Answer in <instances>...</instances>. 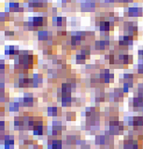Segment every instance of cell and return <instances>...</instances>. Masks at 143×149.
<instances>
[{"label": "cell", "instance_id": "obj_18", "mask_svg": "<svg viewBox=\"0 0 143 149\" xmlns=\"http://www.w3.org/2000/svg\"><path fill=\"white\" fill-rule=\"evenodd\" d=\"M8 29H10V25H8V23H5V22L0 21V32H5Z\"/></svg>", "mask_w": 143, "mask_h": 149}, {"label": "cell", "instance_id": "obj_14", "mask_svg": "<svg viewBox=\"0 0 143 149\" xmlns=\"http://www.w3.org/2000/svg\"><path fill=\"white\" fill-rule=\"evenodd\" d=\"M4 36H5V37H7V38H8V39H17V37H18L17 32L14 30H11V29H8V30L4 32Z\"/></svg>", "mask_w": 143, "mask_h": 149}, {"label": "cell", "instance_id": "obj_16", "mask_svg": "<svg viewBox=\"0 0 143 149\" xmlns=\"http://www.w3.org/2000/svg\"><path fill=\"white\" fill-rule=\"evenodd\" d=\"M72 102V99L69 95H63L62 97V104L64 106H69Z\"/></svg>", "mask_w": 143, "mask_h": 149}, {"label": "cell", "instance_id": "obj_11", "mask_svg": "<svg viewBox=\"0 0 143 149\" xmlns=\"http://www.w3.org/2000/svg\"><path fill=\"white\" fill-rule=\"evenodd\" d=\"M21 106H22V104L21 102L19 101H12V102H10V105H8V110L11 112H18L20 111L21 109Z\"/></svg>", "mask_w": 143, "mask_h": 149}, {"label": "cell", "instance_id": "obj_15", "mask_svg": "<svg viewBox=\"0 0 143 149\" xmlns=\"http://www.w3.org/2000/svg\"><path fill=\"white\" fill-rule=\"evenodd\" d=\"M11 100V96L8 91H3L0 93V102L1 104H5V102H8Z\"/></svg>", "mask_w": 143, "mask_h": 149}, {"label": "cell", "instance_id": "obj_1", "mask_svg": "<svg viewBox=\"0 0 143 149\" xmlns=\"http://www.w3.org/2000/svg\"><path fill=\"white\" fill-rule=\"evenodd\" d=\"M25 4L27 8L31 9L32 11L41 12L46 11L49 8L48 0H27Z\"/></svg>", "mask_w": 143, "mask_h": 149}, {"label": "cell", "instance_id": "obj_4", "mask_svg": "<svg viewBox=\"0 0 143 149\" xmlns=\"http://www.w3.org/2000/svg\"><path fill=\"white\" fill-rule=\"evenodd\" d=\"M20 49L18 46L15 45H8L5 47L4 49V53L6 56H8V59H13L14 60L18 55L20 54Z\"/></svg>", "mask_w": 143, "mask_h": 149}, {"label": "cell", "instance_id": "obj_21", "mask_svg": "<svg viewBox=\"0 0 143 149\" xmlns=\"http://www.w3.org/2000/svg\"><path fill=\"white\" fill-rule=\"evenodd\" d=\"M0 12H1V2H0Z\"/></svg>", "mask_w": 143, "mask_h": 149}, {"label": "cell", "instance_id": "obj_6", "mask_svg": "<svg viewBox=\"0 0 143 149\" xmlns=\"http://www.w3.org/2000/svg\"><path fill=\"white\" fill-rule=\"evenodd\" d=\"M38 38L40 42H49L53 38V32L48 30H39L38 33Z\"/></svg>", "mask_w": 143, "mask_h": 149}, {"label": "cell", "instance_id": "obj_13", "mask_svg": "<svg viewBox=\"0 0 143 149\" xmlns=\"http://www.w3.org/2000/svg\"><path fill=\"white\" fill-rule=\"evenodd\" d=\"M61 113V109L58 106H49L48 107V114L49 116H59V114Z\"/></svg>", "mask_w": 143, "mask_h": 149}, {"label": "cell", "instance_id": "obj_17", "mask_svg": "<svg viewBox=\"0 0 143 149\" xmlns=\"http://www.w3.org/2000/svg\"><path fill=\"white\" fill-rule=\"evenodd\" d=\"M141 14V8H129V15L130 16H139Z\"/></svg>", "mask_w": 143, "mask_h": 149}, {"label": "cell", "instance_id": "obj_10", "mask_svg": "<svg viewBox=\"0 0 143 149\" xmlns=\"http://www.w3.org/2000/svg\"><path fill=\"white\" fill-rule=\"evenodd\" d=\"M61 149L62 148V141L60 139H53L49 142V149Z\"/></svg>", "mask_w": 143, "mask_h": 149}, {"label": "cell", "instance_id": "obj_7", "mask_svg": "<svg viewBox=\"0 0 143 149\" xmlns=\"http://www.w3.org/2000/svg\"><path fill=\"white\" fill-rule=\"evenodd\" d=\"M14 20H15V16L13 13L8 11V10H4V11L0 12V21L1 22L10 24L11 22H14Z\"/></svg>", "mask_w": 143, "mask_h": 149}, {"label": "cell", "instance_id": "obj_8", "mask_svg": "<svg viewBox=\"0 0 143 149\" xmlns=\"http://www.w3.org/2000/svg\"><path fill=\"white\" fill-rule=\"evenodd\" d=\"M52 22H53V26H56V27H63L66 25V22H67V19L64 17L62 16H57L55 15L53 17L52 19Z\"/></svg>", "mask_w": 143, "mask_h": 149}, {"label": "cell", "instance_id": "obj_19", "mask_svg": "<svg viewBox=\"0 0 143 149\" xmlns=\"http://www.w3.org/2000/svg\"><path fill=\"white\" fill-rule=\"evenodd\" d=\"M3 91H6V83L0 81V93Z\"/></svg>", "mask_w": 143, "mask_h": 149}, {"label": "cell", "instance_id": "obj_9", "mask_svg": "<svg viewBox=\"0 0 143 149\" xmlns=\"http://www.w3.org/2000/svg\"><path fill=\"white\" fill-rule=\"evenodd\" d=\"M10 73V64H8L6 60L0 59V74Z\"/></svg>", "mask_w": 143, "mask_h": 149}, {"label": "cell", "instance_id": "obj_3", "mask_svg": "<svg viewBox=\"0 0 143 149\" xmlns=\"http://www.w3.org/2000/svg\"><path fill=\"white\" fill-rule=\"evenodd\" d=\"M29 21L32 22V24L36 29V31H39L40 28L45 27L48 24V19L45 16H34L29 19Z\"/></svg>", "mask_w": 143, "mask_h": 149}, {"label": "cell", "instance_id": "obj_2", "mask_svg": "<svg viewBox=\"0 0 143 149\" xmlns=\"http://www.w3.org/2000/svg\"><path fill=\"white\" fill-rule=\"evenodd\" d=\"M5 10L10 11L13 14L15 13H24L25 10V8L24 6V3L20 0H10L8 3L7 8H5Z\"/></svg>", "mask_w": 143, "mask_h": 149}, {"label": "cell", "instance_id": "obj_5", "mask_svg": "<svg viewBox=\"0 0 143 149\" xmlns=\"http://www.w3.org/2000/svg\"><path fill=\"white\" fill-rule=\"evenodd\" d=\"M21 101V104L22 105L24 106H27V107H30V106H33L36 102V98L34 97V95L32 93H25L24 97L20 99Z\"/></svg>", "mask_w": 143, "mask_h": 149}, {"label": "cell", "instance_id": "obj_20", "mask_svg": "<svg viewBox=\"0 0 143 149\" xmlns=\"http://www.w3.org/2000/svg\"><path fill=\"white\" fill-rule=\"evenodd\" d=\"M138 54H140V56H141L142 59H143V49L140 50V51H138Z\"/></svg>", "mask_w": 143, "mask_h": 149}, {"label": "cell", "instance_id": "obj_12", "mask_svg": "<svg viewBox=\"0 0 143 149\" xmlns=\"http://www.w3.org/2000/svg\"><path fill=\"white\" fill-rule=\"evenodd\" d=\"M32 78H33V86L34 87H39L43 82V77H42V74H34Z\"/></svg>", "mask_w": 143, "mask_h": 149}]
</instances>
